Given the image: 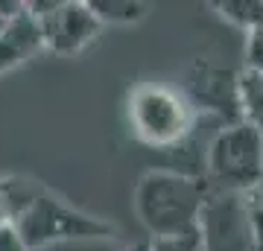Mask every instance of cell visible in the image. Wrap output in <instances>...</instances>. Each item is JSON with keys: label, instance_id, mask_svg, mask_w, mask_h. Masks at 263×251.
Segmentation results:
<instances>
[{"label": "cell", "instance_id": "16", "mask_svg": "<svg viewBox=\"0 0 263 251\" xmlns=\"http://www.w3.org/2000/svg\"><path fill=\"white\" fill-rule=\"evenodd\" d=\"M6 225H15V214H12L9 199L3 196V190H0V228H6Z\"/></svg>", "mask_w": 263, "mask_h": 251}, {"label": "cell", "instance_id": "14", "mask_svg": "<svg viewBox=\"0 0 263 251\" xmlns=\"http://www.w3.org/2000/svg\"><path fill=\"white\" fill-rule=\"evenodd\" d=\"M252 251H263V199L257 193L252 202Z\"/></svg>", "mask_w": 263, "mask_h": 251}, {"label": "cell", "instance_id": "2", "mask_svg": "<svg viewBox=\"0 0 263 251\" xmlns=\"http://www.w3.org/2000/svg\"><path fill=\"white\" fill-rule=\"evenodd\" d=\"M208 184L181 169H149L135 187V214L155 237H181L199 231V216L208 202Z\"/></svg>", "mask_w": 263, "mask_h": 251}, {"label": "cell", "instance_id": "4", "mask_svg": "<svg viewBox=\"0 0 263 251\" xmlns=\"http://www.w3.org/2000/svg\"><path fill=\"white\" fill-rule=\"evenodd\" d=\"M205 184L214 193L254 196L263 184V138L246 123H228L205 152Z\"/></svg>", "mask_w": 263, "mask_h": 251}, {"label": "cell", "instance_id": "12", "mask_svg": "<svg viewBox=\"0 0 263 251\" xmlns=\"http://www.w3.org/2000/svg\"><path fill=\"white\" fill-rule=\"evenodd\" d=\"M149 251H202L199 234H181V237H155L146 245Z\"/></svg>", "mask_w": 263, "mask_h": 251}, {"label": "cell", "instance_id": "13", "mask_svg": "<svg viewBox=\"0 0 263 251\" xmlns=\"http://www.w3.org/2000/svg\"><path fill=\"white\" fill-rule=\"evenodd\" d=\"M246 70L263 76V29L246 35Z\"/></svg>", "mask_w": 263, "mask_h": 251}, {"label": "cell", "instance_id": "7", "mask_svg": "<svg viewBox=\"0 0 263 251\" xmlns=\"http://www.w3.org/2000/svg\"><path fill=\"white\" fill-rule=\"evenodd\" d=\"M237 91H240V73L216 65L211 59H196L187 67V82H184V96H187L196 111L219 114L228 123H240V105H237Z\"/></svg>", "mask_w": 263, "mask_h": 251}, {"label": "cell", "instance_id": "10", "mask_svg": "<svg viewBox=\"0 0 263 251\" xmlns=\"http://www.w3.org/2000/svg\"><path fill=\"white\" fill-rule=\"evenodd\" d=\"M214 9L222 21L243 29L246 35L263 29V0H226V3H214Z\"/></svg>", "mask_w": 263, "mask_h": 251}, {"label": "cell", "instance_id": "18", "mask_svg": "<svg viewBox=\"0 0 263 251\" xmlns=\"http://www.w3.org/2000/svg\"><path fill=\"white\" fill-rule=\"evenodd\" d=\"M6 21H9V18H0V27H3V24H6Z\"/></svg>", "mask_w": 263, "mask_h": 251}, {"label": "cell", "instance_id": "19", "mask_svg": "<svg viewBox=\"0 0 263 251\" xmlns=\"http://www.w3.org/2000/svg\"><path fill=\"white\" fill-rule=\"evenodd\" d=\"M260 196H263V184H260Z\"/></svg>", "mask_w": 263, "mask_h": 251}, {"label": "cell", "instance_id": "3", "mask_svg": "<svg viewBox=\"0 0 263 251\" xmlns=\"http://www.w3.org/2000/svg\"><path fill=\"white\" fill-rule=\"evenodd\" d=\"M199 111L193 108L184 91L161 82L135 85L126 100V120L132 134L143 146L176 149L190 138Z\"/></svg>", "mask_w": 263, "mask_h": 251}, {"label": "cell", "instance_id": "9", "mask_svg": "<svg viewBox=\"0 0 263 251\" xmlns=\"http://www.w3.org/2000/svg\"><path fill=\"white\" fill-rule=\"evenodd\" d=\"M237 105H240V123L254 129L263 138V76L260 73H240V91H237Z\"/></svg>", "mask_w": 263, "mask_h": 251}, {"label": "cell", "instance_id": "8", "mask_svg": "<svg viewBox=\"0 0 263 251\" xmlns=\"http://www.w3.org/2000/svg\"><path fill=\"white\" fill-rule=\"evenodd\" d=\"M41 50H47L41 27L24 6L18 15H12L0 27V76L12 73L21 65H27L29 59H35Z\"/></svg>", "mask_w": 263, "mask_h": 251}, {"label": "cell", "instance_id": "15", "mask_svg": "<svg viewBox=\"0 0 263 251\" xmlns=\"http://www.w3.org/2000/svg\"><path fill=\"white\" fill-rule=\"evenodd\" d=\"M0 251H32V248L27 245V240L21 237L15 225H6V228H0Z\"/></svg>", "mask_w": 263, "mask_h": 251}, {"label": "cell", "instance_id": "11", "mask_svg": "<svg viewBox=\"0 0 263 251\" xmlns=\"http://www.w3.org/2000/svg\"><path fill=\"white\" fill-rule=\"evenodd\" d=\"M100 24H135L146 15V3L138 0H88Z\"/></svg>", "mask_w": 263, "mask_h": 251}, {"label": "cell", "instance_id": "17", "mask_svg": "<svg viewBox=\"0 0 263 251\" xmlns=\"http://www.w3.org/2000/svg\"><path fill=\"white\" fill-rule=\"evenodd\" d=\"M146 245H149V242H135V245H129L126 251H149Z\"/></svg>", "mask_w": 263, "mask_h": 251}, {"label": "cell", "instance_id": "5", "mask_svg": "<svg viewBox=\"0 0 263 251\" xmlns=\"http://www.w3.org/2000/svg\"><path fill=\"white\" fill-rule=\"evenodd\" d=\"M27 12L38 21L44 47L56 56H76L88 44H94L103 24L97 21L88 3L79 0H35L24 3Z\"/></svg>", "mask_w": 263, "mask_h": 251}, {"label": "cell", "instance_id": "6", "mask_svg": "<svg viewBox=\"0 0 263 251\" xmlns=\"http://www.w3.org/2000/svg\"><path fill=\"white\" fill-rule=\"evenodd\" d=\"M252 202L254 196L211 190L196 231L202 251H252Z\"/></svg>", "mask_w": 263, "mask_h": 251}, {"label": "cell", "instance_id": "1", "mask_svg": "<svg viewBox=\"0 0 263 251\" xmlns=\"http://www.w3.org/2000/svg\"><path fill=\"white\" fill-rule=\"evenodd\" d=\"M0 190L9 199L15 228L27 240L29 248H47L59 242H100L117 237L111 222L76 210L32 181L6 178L0 181Z\"/></svg>", "mask_w": 263, "mask_h": 251}, {"label": "cell", "instance_id": "20", "mask_svg": "<svg viewBox=\"0 0 263 251\" xmlns=\"http://www.w3.org/2000/svg\"><path fill=\"white\" fill-rule=\"evenodd\" d=\"M257 196H260V193H257ZM260 199H263V196H260Z\"/></svg>", "mask_w": 263, "mask_h": 251}]
</instances>
